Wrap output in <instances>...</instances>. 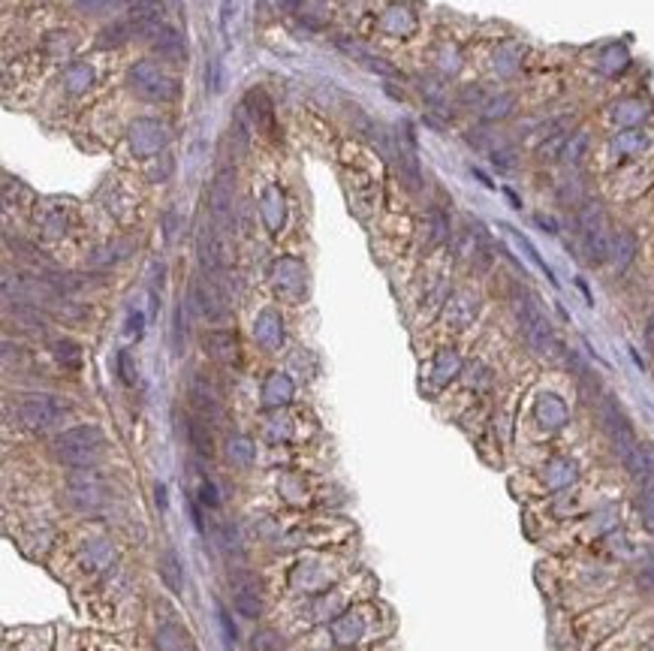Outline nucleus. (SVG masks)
I'll use <instances>...</instances> for the list:
<instances>
[{"mask_svg": "<svg viewBox=\"0 0 654 651\" xmlns=\"http://www.w3.org/2000/svg\"><path fill=\"white\" fill-rule=\"evenodd\" d=\"M106 450V434L100 425H76L61 431L51 441V455L67 467H94Z\"/></svg>", "mask_w": 654, "mask_h": 651, "instance_id": "1", "label": "nucleus"}, {"mask_svg": "<svg viewBox=\"0 0 654 651\" xmlns=\"http://www.w3.org/2000/svg\"><path fill=\"white\" fill-rule=\"evenodd\" d=\"M15 416L30 431H51L70 416V401L51 392H30L18 398Z\"/></svg>", "mask_w": 654, "mask_h": 651, "instance_id": "2", "label": "nucleus"}, {"mask_svg": "<svg viewBox=\"0 0 654 651\" xmlns=\"http://www.w3.org/2000/svg\"><path fill=\"white\" fill-rule=\"evenodd\" d=\"M576 227H579V241H582V251H585L588 263H603L609 253H612L609 220H606V211L600 208L597 202H588V206L579 211Z\"/></svg>", "mask_w": 654, "mask_h": 651, "instance_id": "3", "label": "nucleus"}, {"mask_svg": "<svg viewBox=\"0 0 654 651\" xmlns=\"http://www.w3.org/2000/svg\"><path fill=\"white\" fill-rule=\"evenodd\" d=\"M516 314H519V326H522V335L528 341V347L540 356H555L558 353V338H555L549 320L543 317L540 305L534 302L531 296H522L516 302Z\"/></svg>", "mask_w": 654, "mask_h": 651, "instance_id": "4", "label": "nucleus"}, {"mask_svg": "<svg viewBox=\"0 0 654 651\" xmlns=\"http://www.w3.org/2000/svg\"><path fill=\"white\" fill-rule=\"evenodd\" d=\"M63 500H67V507H73L76 513H94V510H100L106 500H109V492H106L103 479L96 476L91 467H84L82 474L70 476L67 483H63Z\"/></svg>", "mask_w": 654, "mask_h": 651, "instance_id": "5", "label": "nucleus"}, {"mask_svg": "<svg viewBox=\"0 0 654 651\" xmlns=\"http://www.w3.org/2000/svg\"><path fill=\"white\" fill-rule=\"evenodd\" d=\"M600 425H603L606 437L612 441V446H615V453H618L621 462H624L627 455L636 453L639 441H636V434H634V425H630V419L624 416V410L618 407V401L609 398V395H606L603 401H600Z\"/></svg>", "mask_w": 654, "mask_h": 651, "instance_id": "6", "label": "nucleus"}, {"mask_svg": "<svg viewBox=\"0 0 654 651\" xmlns=\"http://www.w3.org/2000/svg\"><path fill=\"white\" fill-rule=\"evenodd\" d=\"M130 82H133V88L139 91V97H142V100L169 103V100L178 97V82L169 76V72L154 67V63H148V61L145 63H136L133 72H130Z\"/></svg>", "mask_w": 654, "mask_h": 651, "instance_id": "7", "label": "nucleus"}, {"mask_svg": "<svg viewBox=\"0 0 654 651\" xmlns=\"http://www.w3.org/2000/svg\"><path fill=\"white\" fill-rule=\"evenodd\" d=\"M190 298H193V305H196V311L206 320H211V323H220V320L229 317V302H227V296H223V290H220L218 277H211L206 272L193 281Z\"/></svg>", "mask_w": 654, "mask_h": 651, "instance_id": "8", "label": "nucleus"}, {"mask_svg": "<svg viewBox=\"0 0 654 651\" xmlns=\"http://www.w3.org/2000/svg\"><path fill=\"white\" fill-rule=\"evenodd\" d=\"M208 211H211V223L220 232L232 229V178L229 172H220L211 184L208 194Z\"/></svg>", "mask_w": 654, "mask_h": 651, "instance_id": "9", "label": "nucleus"}, {"mask_svg": "<svg viewBox=\"0 0 654 651\" xmlns=\"http://www.w3.org/2000/svg\"><path fill=\"white\" fill-rule=\"evenodd\" d=\"M190 401L196 404V410L206 416H220L223 410V398H220V392L214 389V383L208 377H193L190 383Z\"/></svg>", "mask_w": 654, "mask_h": 651, "instance_id": "10", "label": "nucleus"}, {"mask_svg": "<svg viewBox=\"0 0 654 651\" xmlns=\"http://www.w3.org/2000/svg\"><path fill=\"white\" fill-rule=\"evenodd\" d=\"M151 49H154L163 61H181V58H187L184 39H181L178 30L169 27V25H163V27H160L157 34L151 37Z\"/></svg>", "mask_w": 654, "mask_h": 651, "instance_id": "11", "label": "nucleus"}, {"mask_svg": "<svg viewBox=\"0 0 654 651\" xmlns=\"http://www.w3.org/2000/svg\"><path fill=\"white\" fill-rule=\"evenodd\" d=\"M232 600H235V609H239L244 618H256L263 612V597H260V591H256L253 579H239L235 582Z\"/></svg>", "mask_w": 654, "mask_h": 651, "instance_id": "12", "label": "nucleus"}, {"mask_svg": "<svg viewBox=\"0 0 654 651\" xmlns=\"http://www.w3.org/2000/svg\"><path fill=\"white\" fill-rule=\"evenodd\" d=\"M160 579L166 582V588L169 591H181V585H184V567H181V561H178V555L175 552H163L160 555Z\"/></svg>", "mask_w": 654, "mask_h": 651, "instance_id": "13", "label": "nucleus"}, {"mask_svg": "<svg viewBox=\"0 0 654 651\" xmlns=\"http://www.w3.org/2000/svg\"><path fill=\"white\" fill-rule=\"evenodd\" d=\"M187 441H190V446H193V450H196L202 458H211L214 443H211V434H208V425H206V422L187 419Z\"/></svg>", "mask_w": 654, "mask_h": 651, "instance_id": "14", "label": "nucleus"}, {"mask_svg": "<svg viewBox=\"0 0 654 651\" xmlns=\"http://www.w3.org/2000/svg\"><path fill=\"white\" fill-rule=\"evenodd\" d=\"M133 37H136V34H133L130 21H127V18H121V21H115V25H109V27H106L96 42H100L103 49H109V46H124V42H130Z\"/></svg>", "mask_w": 654, "mask_h": 651, "instance_id": "15", "label": "nucleus"}, {"mask_svg": "<svg viewBox=\"0 0 654 651\" xmlns=\"http://www.w3.org/2000/svg\"><path fill=\"white\" fill-rule=\"evenodd\" d=\"M206 350H208L214 359H229L232 350H235L232 335H227V332H211V335H206Z\"/></svg>", "mask_w": 654, "mask_h": 651, "instance_id": "16", "label": "nucleus"}, {"mask_svg": "<svg viewBox=\"0 0 654 651\" xmlns=\"http://www.w3.org/2000/svg\"><path fill=\"white\" fill-rule=\"evenodd\" d=\"M634 251H636V241L630 232H621V236L612 239V257L618 263V269H624V265L634 260Z\"/></svg>", "mask_w": 654, "mask_h": 651, "instance_id": "17", "label": "nucleus"}, {"mask_svg": "<svg viewBox=\"0 0 654 651\" xmlns=\"http://www.w3.org/2000/svg\"><path fill=\"white\" fill-rule=\"evenodd\" d=\"M639 516H642V525L654 531V483L646 486V492L639 498Z\"/></svg>", "mask_w": 654, "mask_h": 651, "instance_id": "18", "label": "nucleus"}, {"mask_svg": "<svg viewBox=\"0 0 654 651\" xmlns=\"http://www.w3.org/2000/svg\"><path fill=\"white\" fill-rule=\"evenodd\" d=\"M82 13H91V15H100V13H109V9H115L121 0H76Z\"/></svg>", "mask_w": 654, "mask_h": 651, "instance_id": "19", "label": "nucleus"}, {"mask_svg": "<svg viewBox=\"0 0 654 651\" xmlns=\"http://www.w3.org/2000/svg\"><path fill=\"white\" fill-rule=\"evenodd\" d=\"M55 353H58V359H61V362L67 359L73 368L79 365V356H82V353H79V347H76V344H70V341H63V344L58 341V344H55Z\"/></svg>", "mask_w": 654, "mask_h": 651, "instance_id": "20", "label": "nucleus"}, {"mask_svg": "<svg viewBox=\"0 0 654 651\" xmlns=\"http://www.w3.org/2000/svg\"><path fill=\"white\" fill-rule=\"evenodd\" d=\"M199 500H202L206 507H220V492H218V486L206 479V483L199 486Z\"/></svg>", "mask_w": 654, "mask_h": 651, "instance_id": "21", "label": "nucleus"}, {"mask_svg": "<svg viewBox=\"0 0 654 651\" xmlns=\"http://www.w3.org/2000/svg\"><path fill=\"white\" fill-rule=\"evenodd\" d=\"M218 621H220V627H223V633H227V643H235V624L229 621V615H227V609H218Z\"/></svg>", "mask_w": 654, "mask_h": 651, "instance_id": "22", "label": "nucleus"}, {"mask_svg": "<svg viewBox=\"0 0 654 651\" xmlns=\"http://www.w3.org/2000/svg\"><path fill=\"white\" fill-rule=\"evenodd\" d=\"M277 645H281V643H277L275 633H263V636L253 639V648H260V651H275Z\"/></svg>", "mask_w": 654, "mask_h": 651, "instance_id": "23", "label": "nucleus"}, {"mask_svg": "<svg viewBox=\"0 0 654 651\" xmlns=\"http://www.w3.org/2000/svg\"><path fill=\"white\" fill-rule=\"evenodd\" d=\"M639 585H642L646 591H654V564H648V567L639 573Z\"/></svg>", "mask_w": 654, "mask_h": 651, "instance_id": "24", "label": "nucleus"}, {"mask_svg": "<svg viewBox=\"0 0 654 651\" xmlns=\"http://www.w3.org/2000/svg\"><path fill=\"white\" fill-rule=\"evenodd\" d=\"M646 344L654 350V314L648 317V326H646Z\"/></svg>", "mask_w": 654, "mask_h": 651, "instance_id": "25", "label": "nucleus"}]
</instances>
